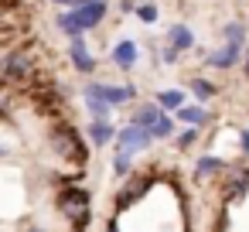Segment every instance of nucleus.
I'll list each match as a JSON object with an SVG mask.
<instances>
[{"label":"nucleus","mask_w":249,"mask_h":232,"mask_svg":"<svg viewBox=\"0 0 249 232\" xmlns=\"http://www.w3.org/2000/svg\"><path fill=\"white\" fill-rule=\"evenodd\" d=\"M58 212L82 232L89 225V218H92V198H89V191L86 188H65L58 195Z\"/></svg>","instance_id":"obj_1"},{"label":"nucleus","mask_w":249,"mask_h":232,"mask_svg":"<svg viewBox=\"0 0 249 232\" xmlns=\"http://www.w3.org/2000/svg\"><path fill=\"white\" fill-rule=\"evenodd\" d=\"M48 143H52V150H55L58 157H65V161H72V164H86V157H89L82 137H79L72 126H55L52 137H48Z\"/></svg>","instance_id":"obj_2"},{"label":"nucleus","mask_w":249,"mask_h":232,"mask_svg":"<svg viewBox=\"0 0 249 232\" xmlns=\"http://www.w3.org/2000/svg\"><path fill=\"white\" fill-rule=\"evenodd\" d=\"M113 140H116V154H120V157H133V154H140V150H147V147L154 143L150 130H147V126H137V123L123 126Z\"/></svg>","instance_id":"obj_3"},{"label":"nucleus","mask_w":249,"mask_h":232,"mask_svg":"<svg viewBox=\"0 0 249 232\" xmlns=\"http://www.w3.org/2000/svg\"><path fill=\"white\" fill-rule=\"evenodd\" d=\"M35 75V62L24 48H14L7 52L4 58H0V79H7V82H24Z\"/></svg>","instance_id":"obj_4"},{"label":"nucleus","mask_w":249,"mask_h":232,"mask_svg":"<svg viewBox=\"0 0 249 232\" xmlns=\"http://www.w3.org/2000/svg\"><path fill=\"white\" fill-rule=\"evenodd\" d=\"M82 96H96V99H103V103H109V106L116 109V106H123L126 99H133V96H137V89H133V86H106V82H89V86L82 89Z\"/></svg>","instance_id":"obj_5"},{"label":"nucleus","mask_w":249,"mask_h":232,"mask_svg":"<svg viewBox=\"0 0 249 232\" xmlns=\"http://www.w3.org/2000/svg\"><path fill=\"white\" fill-rule=\"evenodd\" d=\"M69 62H72V69L82 72V75H92V72H96V55L89 52V45H86L82 35H79V38H69Z\"/></svg>","instance_id":"obj_6"},{"label":"nucleus","mask_w":249,"mask_h":232,"mask_svg":"<svg viewBox=\"0 0 249 232\" xmlns=\"http://www.w3.org/2000/svg\"><path fill=\"white\" fill-rule=\"evenodd\" d=\"M242 48H246V45H229V41H225L218 52H212V55H208V65H212V69H218V72H229V69L242 58Z\"/></svg>","instance_id":"obj_7"},{"label":"nucleus","mask_w":249,"mask_h":232,"mask_svg":"<svg viewBox=\"0 0 249 232\" xmlns=\"http://www.w3.org/2000/svg\"><path fill=\"white\" fill-rule=\"evenodd\" d=\"M167 41H171V48H174V52H191V48H195V31H191L188 24H181V21H178V24H171V28H167Z\"/></svg>","instance_id":"obj_8"},{"label":"nucleus","mask_w":249,"mask_h":232,"mask_svg":"<svg viewBox=\"0 0 249 232\" xmlns=\"http://www.w3.org/2000/svg\"><path fill=\"white\" fill-rule=\"evenodd\" d=\"M137 58H140L137 41L123 38V41H116V45H113V62H116L120 69H133V65H137Z\"/></svg>","instance_id":"obj_9"},{"label":"nucleus","mask_w":249,"mask_h":232,"mask_svg":"<svg viewBox=\"0 0 249 232\" xmlns=\"http://www.w3.org/2000/svg\"><path fill=\"white\" fill-rule=\"evenodd\" d=\"M174 113H178V120H181V123H188V126H198V130H201L205 123H212V113H208L201 103H198V106H178Z\"/></svg>","instance_id":"obj_10"},{"label":"nucleus","mask_w":249,"mask_h":232,"mask_svg":"<svg viewBox=\"0 0 249 232\" xmlns=\"http://www.w3.org/2000/svg\"><path fill=\"white\" fill-rule=\"evenodd\" d=\"M147 188H150V178L143 174V178H133L126 188H123V195H116V208H126V205H133L140 195H147Z\"/></svg>","instance_id":"obj_11"},{"label":"nucleus","mask_w":249,"mask_h":232,"mask_svg":"<svg viewBox=\"0 0 249 232\" xmlns=\"http://www.w3.org/2000/svg\"><path fill=\"white\" fill-rule=\"evenodd\" d=\"M113 137H116V126H113L109 120H92V123H89V140H92V147H106Z\"/></svg>","instance_id":"obj_12"},{"label":"nucleus","mask_w":249,"mask_h":232,"mask_svg":"<svg viewBox=\"0 0 249 232\" xmlns=\"http://www.w3.org/2000/svg\"><path fill=\"white\" fill-rule=\"evenodd\" d=\"M222 171H225V161H222V157H212V154L198 157V164H195V178H198V181H208V178H215V174H222Z\"/></svg>","instance_id":"obj_13"},{"label":"nucleus","mask_w":249,"mask_h":232,"mask_svg":"<svg viewBox=\"0 0 249 232\" xmlns=\"http://www.w3.org/2000/svg\"><path fill=\"white\" fill-rule=\"evenodd\" d=\"M229 171V181H225V195L229 198H239L249 191V171H239V167H225Z\"/></svg>","instance_id":"obj_14"},{"label":"nucleus","mask_w":249,"mask_h":232,"mask_svg":"<svg viewBox=\"0 0 249 232\" xmlns=\"http://www.w3.org/2000/svg\"><path fill=\"white\" fill-rule=\"evenodd\" d=\"M160 113H164V109H160L157 103H140V106L133 109V120H130V123H137V126H147V130H150V126H154V120H157Z\"/></svg>","instance_id":"obj_15"},{"label":"nucleus","mask_w":249,"mask_h":232,"mask_svg":"<svg viewBox=\"0 0 249 232\" xmlns=\"http://www.w3.org/2000/svg\"><path fill=\"white\" fill-rule=\"evenodd\" d=\"M188 92H191V96H195L198 103H208V99H215V92H218V86L198 75V79H191V82H188Z\"/></svg>","instance_id":"obj_16"},{"label":"nucleus","mask_w":249,"mask_h":232,"mask_svg":"<svg viewBox=\"0 0 249 232\" xmlns=\"http://www.w3.org/2000/svg\"><path fill=\"white\" fill-rule=\"evenodd\" d=\"M184 99H188V96H184V89H160L154 103H157V106H160L164 113H167V109L174 113L178 106H184Z\"/></svg>","instance_id":"obj_17"},{"label":"nucleus","mask_w":249,"mask_h":232,"mask_svg":"<svg viewBox=\"0 0 249 232\" xmlns=\"http://www.w3.org/2000/svg\"><path fill=\"white\" fill-rule=\"evenodd\" d=\"M171 133H174V116L160 113V116L154 120V126H150V137H154V140H167Z\"/></svg>","instance_id":"obj_18"},{"label":"nucleus","mask_w":249,"mask_h":232,"mask_svg":"<svg viewBox=\"0 0 249 232\" xmlns=\"http://www.w3.org/2000/svg\"><path fill=\"white\" fill-rule=\"evenodd\" d=\"M222 38H225L229 45H246V24H242V21H229V24L222 28Z\"/></svg>","instance_id":"obj_19"},{"label":"nucleus","mask_w":249,"mask_h":232,"mask_svg":"<svg viewBox=\"0 0 249 232\" xmlns=\"http://www.w3.org/2000/svg\"><path fill=\"white\" fill-rule=\"evenodd\" d=\"M86 109H89L92 120H109V113H113V106L103 103V99H96V96H86Z\"/></svg>","instance_id":"obj_20"},{"label":"nucleus","mask_w":249,"mask_h":232,"mask_svg":"<svg viewBox=\"0 0 249 232\" xmlns=\"http://www.w3.org/2000/svg\"><path fill=\"white\" fill-rule=\"evenodd\" d=\"M133 14L140 18V24H157V18H160V11H157L154 0H147V4H137V7H133Z\"/></svg>","instance_id":"obj_21"},{"label":"nucleus","mask_w":249,"mask_h":232,"mask_svg":"<svg viewBox=\"0 0 249 232\" xmlns=\"http://www.w3.org/2000/svg\"><path fill=\"white\" fill-rule=\"evenodd\" d=\"M198 133H201L198 126H188V130H184V133L178 137V147H181V150H188V147H191V143L198 140Z\"/></svg>","instance_id":"obj_22"},{"label":"nucleus","mask_w":249,"mask_h":232,"mask_svg":"<svg viewBox=\"0 0 249 232\" xmlns=\"http://www.w3.org/2000/svg\"><path fill=\"white\" fill-rule=\"evenodd\" d=\"M113 171H116L120 178L130 174V157H120V154H116V157H113Z\"/></svg>","instance_id":"obj_23"},{"label":"nucleus","mask_w":249,"mask_h":232,"mask_svg":"<svg viewBox=\"0 0 249 232\" xmlns=\"http://www.w3.org/2000/svg\"><path fill=\"white\" fill-rule=\"evenodd\" d=\"M160 58H164V62H167V65H174V62H178V58H181V52H174V48H171V45H167V48H164V55H160Z\"/></svg>","instance_id":"obj_24"},{"label":"nucleus","mask_w":249,"mask_h":232,"mask_svg":"<svg viewBox=\"0 0 249 232\" xmlns=\"http://www.w3.org/2000/svg\"><path fill=\"white\" fill-rule=\"evenodd\" d=\"M242 58H246V62H242V72H246V82H249V41H246V48H242Z\"/></svg>","instance_id":"obj_25"},{"label":"nucleus","mask_w":249,"mask_h":232,"mask_svg":"<svg viewBox=\"0 0 249 232\" xmlns=\"http://www.w3.org/2000/svg\"><path fill=\"white\" fill-rule=\"evenodd\" d=\"M239 143H242V154H249V130L239 133Z\"/></svg>","instance_id":"obj_26"},{"label":"nucleus","mask_w":249,"mask_h":232,"mask_svg":"<svg viewBox=\"0 0 249 232\" xmlns=\"http://www.w3.org/2000/svg\"><path fill=\"white\" fill-rule=\"evenodd\" d=\"M52 4H58V7H79L82 0H52Z\"/></svg>","instance_id":"obj_27"},{"label":"nucleus","mask_w":249,"mask_h":232,"mask_svg":"<svg viewBox=\"0 0 249 232\" xmlns=\"http://www.w3.org/2000/svg\"><path fill=\"white\" fill-rule=\"evenodd\" d=\"M106 232H120V225H116V222H109V225H106Z\"/></svg>","instance_id":"obj_28"},{"label":"nucleus","mask_w":249,"mask_h":232,"mask_svg":"<svg viewBox=\"0 0 249 232\" xmlns=\"http://www.w3.org/2000/svg\"><path fill=\"white\" fill-rule=\"evenodd\" d=\"M7 154H11V150H7V147H4V143H0V161H4V157H7Z\"/></svg>","instance_id":"obj_29"},{"label":"nucleus","mask_w":249,"mask_h":232,"mask_svg":"<svg viewBox=\"0 0 249 232\" xmlns=\"http://www.w3.org/2000/svg\"><path fill=\"white\" fill-rule=\"evenodd\" d=\"M0 116H7V103H0Z\"/></svg>","instance_id":"obj_30"},{"label":"nucleus","mask_w":249,"mask_h":232,"mask_svg":"<svg viewBox=\"0 0 249 232\" xmlns=\"http://www.w3.org/2000/svg\"><path fill=\"white\" fill-rule=\"evenodd\" d=\"M82 4H106V0H82Z\"/></svg>","instance_id":"obj_31"},{"label":"nucleus","mask_w":249,"mask_h":232,"mask_svg":"<svg viewBox=\"0 0 249 232\" xmlns=\"http://www.w3.org/2000/svg\"><path fill=\"white\" fill-rule=\"evenodd\" d=\"M28 232H45V229H38V225H31V229H28Z\"/></svg>","instance_id":"obj_32"}]
</instances>
